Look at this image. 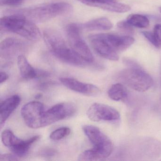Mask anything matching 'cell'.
Listing matches in <instances>:
<instances>
[{
	"label": "cell",
	"instance_id": "obj_1",
	"mask_svg": "<svg viewBox=\"0 0 161 161\" xmlns=\"http://www.w3.org/2000/svg\"><path fill=\"white\" fill-rule=\"evenodd\" d=\"M82 130L93 147L81 153L78 157L79 161L101 160L110 156L114 151V146L106 135L93 125H84Z\"/></svg>",
	"mask_w": 161,
	"mask_h": 161
},
{
	"label": "cell",
	"instance_id": "obj_2",
	"mask_svg": "<svg viewBox=\"0 0 161 161\" xmlns=\"http://www.w3.org/2000/svg\"><path fill=\"white\" fill-rule=\"evenodd\" d=\"M45 43L52 54L64 63L75 66L90 64L68 46L60 33L53 29L45 30L43 33Z\"/></svg>",
	"mask_w": 161,
	"mask_h": 161
},
{
	"label": "cell",
	"instance_id": "obj_3",
	"mask_svg": "<svg viewBox=\"0 0 161 161\" xmlns=\"http://www.w3.org/2000/svg\"><path fill=\"white\" fill-rule=\"evenodd\" d=\"M1 19V31L18 35L31 41H38L41 33L34 22L22 15L9 13Z\"/></svg>",
	"mask_w": 161,
	"mask_h": 161
},
{
	"label": "cell",
	"instance_id": "obj_4",
	"mask_svg": "<svg viewBox=\"0 0 161 161\" xmlns=\"http://www.w3.org/2000/svg\"><path fill=\"white\" fill-rule=\"evenodd\" d=\"M72 6L67 3H53L32 8L12 10L9 13L22 15L34 23H41L60 16L67 14L72 11Z\"/></svg>",
	"mask_w": 161,
	"mask_h": 161
},
{
	"label": "cell",
	"instance_id": "obj_5",
	"mask_svg": "<svg viewBox=\"0 0 161 161\" xmlns=\"http://www.w3.org/2000/svg\"><path fill=\"white\" fill-rule=\"evenodd\" d=\"M124 63L128 68L120 71L118 74L120 80L130 88L138 92H145L153 86L152 78L137 63L127 59L124 60Z\"/></svg>",
	"mask_w": 161,
	"mask_h": 161
},
{
	"label": "cell",
	"instance_id": "obj_6",
	"mask_svg": "<svg viewBox=\"0 0 161 161\" xmlns=\"http://www.w3.org/2000/svg\"><path fill=\"white\" fill-rule=\"evenodd\" d=\"M81 24L70 23L66 27V33L69 45L72 49L89 64L94 62V57L89 47L81 36Z\"/></svg>",
	"mask_w": 161,
	"mask_h": 161
},
{
	"label": "cell",
	"instance_id": "obj_7",
	"mask_svg": "<svg viewBox=\"0 0 161 161\" xmlns=\"http://www.w3.org/2000/svg\"><path fill=\"white\" fill-rule=\"evenodd\" d=\"M44 104L38 101L25 104L21 108V114L26 125L31 129L44 127L43 117L45 113Z\"/></svg>",
	"mask_w": 161,
	"mask_h": 161
},
{
	"label": "cell",
	"instance_id": "obj_8",
	"mask_svg": "<svg viewBox=\"0 0 161 161\" xmlns=\"http://www.w3.org/2000/svg\"><path fill=\"white\" fill-rule=\"evenodd\" d=\"M76 109V106L72 103H61L53 105L44 113V127L71 117L75 114Z\"/></svg>",
	"mask_w": 161,
	"mask_h": 161
},
{
	"label": "cell",
	"instance_id": "obj_9",
	"mask_svg": "<svg viewBox=\"0 0 161 161\" xmlns=\"http://www.w3.org/2000/svg\"><path fill=\"white\" fill-rule=\"evenodd\" d=\"M86 115L90 120L95 122L118 121L120 117L116 109L100 103L92 104L87 110Z\"/></svg>",
	"mask_w": 161,
	"mask_h": 161
},
{
	"label": "cell",
	"instance_id": "obj_10",
	"mask_svg": "<svg viewBox=\"0 0 161 161\" xmlns=\"http://www.w3.org/2000/svg\"><path fill=\"white\" fill-rule=\"evenodd\" d=\"M88 39L93 49L99 56L110 61H117L119 59L117 52L106 42L100 34L89 36Z\"/></svg>",
	"mask_w": 161,
	"mask_h": 161
},
{
	"label": "cell",
	"instance_id": "obj_11",
	"mask_svg": "<svg viewBox=\"0 0 161 161\" xmlns=\"http://www.w3.org/2000/svg\"><path fill=\"white\" fill-rule=\"evenodd\" d=\"M60 81L63 85L72 91L87 96H98L101 90L97 86L92 84L86 83L71 78H62Z\"/></svg>",
	"mask_w": 161,
	"mask_h": 161
},
{
	"label": "cell",
	"instance_id": "obj_12",
	"mask_svg": "<svg viewBox=\"0 0 161 161\" xmlns=\"http://www.w3.org/2000/svg\"><path fill=\"white\" fill-rule=\"evenodd\" d=\"M81 3L91 7L117 13L129 12L131 7L127 4L117 2L114 0H78Z\"/></svg>",
	"mask_w": 161,
	"mask_h": 161
},
{
	"label": "cell",
	"instance_id": "obj_13",
	"mask_svg": "<svg viewBox=\"0 0 161 161\" xmlns=\"http://www.w3.org/2000/svg\"><path fill=\"white\" fill-rule=\"evenodd\" d=\"M102 37L116 52L127 49L134 43L135 40L130 36H121L113 34H100Z\"/></svg>",
	"mask_w": 161,
	"mask_h": 161
},
{
	"label": "cell",
	"instance_id": "obj_14",
	"mask_svg": "<svg viewBox=\"0 0 161 161\" xmlns=\"http://www.w3.org/2000/svg\"><path fill=\"white\" fill-rule=\"evenodd\" d=\"M17 64L19 73L24 79H33L45 76V71L35 69L23 54L18 56Z\"/></svg>",
	"mask_w": 161,
	"mask_h": 161
},
{
	"label": "cell",
	"instance_id": "obj_15",
	"mask_svg": "<svg viewBox=\"0 0 161 161\" xmlns=\"http://www.w3.org/2000/svg\"><path fill=\"white\" fill-rule=\"evenodd\" d=\"M21 102V98L18 95H14L2 102L0 104V123L4 124L11 114L17 109Z\"/></svg>",
	"mask_w": 161,
	"mask_h": 161
},
{
	"label": "cell",
	"instance_id": "obj_16",
	"mask_svg": "<svg viewBox=\"0 0 161 161\" xmlns=\"http://www.w3.org/2000/svg\"><path fill=\"white\" fill-rule=\"evenodd\" d=\"M29 44L24 40L9 37L2 41L0 50L2 54H11L26 49L29 47Z\"/></svg>",
	"mask_w": 161,
	"mask_h": 161
},
{
	"label": "cell",
	"instance_id": "obj_17",
	"mask_svg": "<svg viewBox=\"0 0 161 161\" xmlns=\"http://www.w3.org/2000/svg\"><path fill=\"white\" fill-rule=\"evenodd\" d=\"M82 30L87 31H105L111 30L113 23L107 18L101 17L81 24Z\"/></svg>",
	"mask_w": 161,
	"mask_h": 161
},
{
	"label": "cell",
	"instance_id": "obj_18",
	"mask_svg": "<svg viewBox=\"0 0 161 161\" xmlns=\"http://www.w3.org/2000/svg\"><path fill=\"white\" fill-rule=\"evenodd\" d=\"M40 137V136L37 135L26 140L21 139L15 146L11 148L10 150L17 157L25 156L29 152L33 144L39 140Z\"/></svg>",
	"mask_w": 161,
	"mask_h": 161
},
{
	"label": "cell",
	"instance_id": "obj_19",
	"mask_svg": "<svg viewBox=\"0 0 161 161\" xmlns=\"http://www.w3.org/2000/svg\"><path fill=\"white\" fill-rule=\"evenodd\" d=\"M109 97L114 101H124L128 97V93L126 87L121 83L114 84L108 91Z\"/></svg>",
	"mask_w": 161,
	"mask_h": 161
},
{
	"label": "cell",
	"instance_id": "obj_20",
	"mask_svg": "<svg viewBox=\"0 0 161 161\" xmlns=\"http://www.w3.org/2000/svg\"><path fill=\"white\" fill-rule=\"evenodd\" d=\"M143 35L157 48H161V24H156L153 28V32L143 31Z\"/></svg>",
	"mask_w": 161,
	"mask_h": 161
},
{
	"label": "cell",
	"instance_id": "obj_21",
	"mask_svg": "<svg viewBox=\"0 0 161 161\" xmlns=\"http://www.w3.org/2000/svg\"><path fill=\"white\" fill-rule=\"evenodd\" d=\"M126 20L131 26L139 29H145L149 25L148 19L143 15L137 14L130 15Z\"/></svg>",
	"mask_w": 161,
	"mask_h": 161
},
{
	"label": "cell",
	"instance_id": "obj_22",
	"mask_svg": "<svg viewBox=\"0 0 161 161\" xmlns=\"http://www.w3.org/2000/svg\"><path fill=\"white\" fill-rule=\"evenodd\" d=\"M1 139L5 147L11 148L15 145L20 139L17 137L12 130L6 129L2 133Z\"/></svg>",
	"mask_w": 161,
	"mask_h": 161
},
{
	"label": "cell",
	"instance_id": "obj_23",
	"mask_svg": "<svg viewBox=\"0 0 161 161\" xmlns=\"http://www.w3.org/2000/svg\"><path fill=\"white\" fill-rule=\"evenodd\" d=\"M71 132L70 128L63 127L54 130L50 135V138L53 141H59L69 135Z\"/></svg>",
	"mask_w": 161,
	"mask_h": 161
},
{
	"label": "cell",
	"instance_id": "obj_24",
	"mask_svg": "<svg viewBox=\"0 0 161 161\" xmlns=\"http://www.w3.org/2000/svg\"><path fill=\"white\" fill-rule=\"evenodd\" d=\"M117 27L125 32L131 33L133 32L132 26H131L127 20H122L117 23Z\"/></svg>",
	"mask_w": 161,
	"mask_h": 161
},
{
	"label": "cell",
	"instance_id": "obj_25",
	"mask_svg": "<svg viewBox=\"0 0 161 161\" xmlns=\"http://www.w3.org/2000/svg\"><path fill=\"white\" fill-rule=\"evenodd\" d=\"M24 0H0L1 6H16L21 4Z\"/></svg>",
	"mask_w": 161,
	"mask_h": 161
},
{
	"label": "cell",
	"instance_id": "obj_26",
	"mask_svg": "<svg viewBox=\"0 0 161 161\" xmlns=\"http://www.w3.org/2000/svg\"><path fill=\"white\" fill-rule=\"evenodd\" d=\"M18 157L14 154L5 153L0 155V161H17Z\"/></svg>",
	"mask_w": 161,
	"mask_h": 161
},
{
	"label": "cell",
	"instance_id": "obj_27",
	"mask_svg": "<svg viewBox=\"0 0 161 161\" xmlns=\"http://www.w3.org/2000/svg\"><path fill=\"white\" fill-rule=\"evenodd\" d=\"M56 153H57V151L55 150L52 148L45 149L41 151L40 153V154L42 156H47V157L54 156Z\"/></svg>",
	"mask_w": 161,
	"mask_h": 161
},
{
	"label": "cell",
	"instance_id": "obj_28",
	"mask_svg": "<svg viewBox=\"0 0 161 161\" xmlns=\"http://www.w3.org/2000/svg\"><path fill=\"white\" fill-rule=\"evenodd\" d=\"M9 78V76L8 74L4 72V71H1V84H3V83L5 82Z\"/></svg>",
	"mask_w": 161,
	"mask_h": 161
},
{
	"label": "cell",
	"instance_id": "obj_29",
	"mask_svg": "<svg viewBox=\"0 0 161 161\" xmlns=\"http://www.w3.org/2000/svg\"><path fill=\"white\" fill-rule=\"evenodd\" d=\"M160 12L161 13V7L160 8Z\"/></svg>",
	"mask_w": 161,
	"mask_h": 161
},
{
	"label": "cell",
	"instance_id": "obj_30",
	"mask_svg": "<svg viewBox=\"0 0 161 161\" xmlns=\"http://www.w3.org/2000/svg\"></svg>",
	"mask_w": 161,
	"mask_h": 161
}]
</instances>
